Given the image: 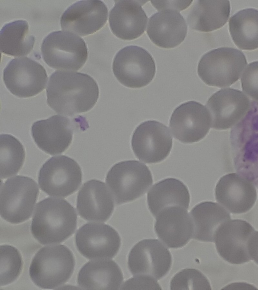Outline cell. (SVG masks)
<instances>
[{"label": "cell", "mask_w": 258, "mask_h": 290, "mask_svg": "<svg viewBox=\"0 0 258 290\" xmlns=\"http://www.w3.org/2000/svg\"><path fill=\"white\" fill-rule=\"evenodd\" d=\"M99 95L94 79L79 72L56 70L50 76L46 88L48 105L56 113L70 116L91 110Z\"/></svg>", "instance_id": "1"}, {"label": "cell", "mask_w": 258, "mask_h": 290, "mask_svg": "<svg viewBox=\"0 0 258 290\" xmlns=\"http://www.w3.org/2000/svg\"><path fill=\"white\" fill-rule=\"evenodd\" d=\"M77 215L66 200L52 197L39 202L31 224V232L42 245L60 243L75 231Z\"/></svg>", "instance_id": "2"}, {"label": "cell", "mask_w": 258, "mask_h": 290, "mask_svg": "<svg viewBox=\"0 0 258 290\" xmlns=\"http://www.w3.org/2000/svg\"><path fill=\"white\" fill-rule=\"evenodd\" d=\"M75 265L74 255L67 246L56 245L43 247L32 260L30 277L39 287L55 289L70 279Z\"/></svg>", "instance_id": "3"}, {"label": "cell", "mask_w": 258, "mask_h": 290, "mask_svg": "<svg viewBox=\"0 0 258 290\" xmlns=\"http://www.w3.org/2000/svg\"><path fill=\"white\" fill-rule=\"evenodd\" d=\"M105 181L117 205L141 197L153 181L149 168L136 160L122 161L114 165L108 172Z\"/></svg>", "instance_id": "4"}, {"label": "cell", "mask_w": 258, "mask_h": 290, "mask_svg": "<svg viewBox=\"0 0 258 290\" xmlns=\"http://www.w3.org/2000/svg\"><path fill=\"white\" fill-rule=\"evenodd\" d=\"M247 64L244 54L230 47H220L205 53L199 61L198 74L210 86L222 88L235 83Z\"/></svg>", "instance_id": "5"}, {"label": "cell", "mask_w": 258, "mask_h": 290, "mask_svg": "<svg viewBox=\"0 0 258 290\" xmlns=\"http://www.w3.org/2000/svg\"><path fill=\"white\" fill-rule=\"evenodd\" d=\"M39 190L36 182L24 176L8 179L1 187L0 213L14 224L23 223L31 216Z\"/></svg>", "instance_id": "6"}, {"label": "cell", "mask_w": 258, "mask_h": 290, "mask_svg": "<svg viewBox=\"0 0 258 290\" xmlns=\"http://www.w3.org/2000/svg\"><path fill=\"white\" fill-rule=\"evenodd\" d=\"M41 51L47 65L57 69L79 70L88 58V49L84 40L65 31L49 34L42 41Z\"/></svg>", "instance_id": "7"}, {"label": "cell", "mask_w": 258, "mask_h": 290, "mask_svg": "<svg viewBox=\"0 0 258 290\" xmlns=\"http://www.w3.org/2000/svg\"><path fill=\"white\" fill-rule=\"evenodd\" d=\"M82 172L79 164L64 155L48 159L40 168L38 184L41 189L48 195L67 197L79 188Z\"/></svg>", "instance_id": "8"}, {"label": "cell", "mask_w": 258, "mask_h": 290, "mask_svg": "<svg viewBox=\"0 0 258 290\" xmlns=\"http://www.w3.org/2000/svg\"><path fill=\"white\" fill-rule=\"evenodd\" d=\"M112 70L117 80L130 88L148 85L156 72L155 63L151 54L138 46H127L115 55Z\"/></svg>", "instance_id": "9"}, {"label": "cell", "mask_w": 258, "mask_h": 290, "mask_svg": "<svg viewBox=\"0 0 258 290\" xmlns=\"http://www.w3.org/2000/svg\"><path fill=\"white\" fill-rule=\"evenodd\" d=\"M47 79L43 66L28 57L12 59L3 71L6 87L19 98H29L39 94L45 89Z\"/></svg>", "instance_id": "10"}, {"label": "cell", "mask_w": 258, "mask_h": 290, "mask_svg": "<svg viewBox=\"0 0 258 290\" xmlns=\"http://www.w3.org/2000/svg\"><path fill=\"white\" fill-rule=\"evenodd\" d=\"M131 144L138 159L148 164L157 163L169 155L172 138L164 124L155 120H148L135 129Z\"/></svg>", "instance_id": "11"}, {"label": "cell", "mask_w": 258, "mask_h": 290, "mask_svg": "<svg viewBox=\"0 0 258 290\" xmlns=\"http://www.w3.org/2000/svg\"><path fill=\"white\" fill-rule=\"evenodd\" d=\"M172 256L167 248L157 239H144L130 251L127 265L134 276L145 275L159 280L169 272Z\"/></svg>", "instance_id": "12"}, {"label": "cell", "mask_w": 258, "mask_h": 290, "mask_svg": "<svg viewBox=\"0 0 258 290\" xmlns=\"http://www.w3.org/2000/svg\"><path fill=\"white\" fill-rule=\"evenodd\" d=\"M211 126L209 112L203 105L195 101L180 104L173 111L169 127L174 138L184 143L202 140Z\"/></svg>", "instance_id": "13"}, {"label": "cell", "mask_w": 258, "mask_h": 290, "mask_svg": "<svg viewBox=\"0 0 258 290\" xmlns=\"http://www.w3.org/2000/svg\"><path fill=\"white\" fill-rule=\"evenodd\" d=\"M75 241L79 252L89 259H109L117 253L121 239L117 231L109 225L87 223L76 233Z\"/></svg>", "instance_id": "14"}, {"label": "cell", "mask_w": 258, "mask_h": 290, "mask_svg": "<svg viewBox=\"0 0 258 290\" xmlns=\"http://www.w3.org/2000/svg\"><path fill=\"white\" fill-rule=\"evenodd\" d=\"M211 127L216 130L229 129L236 125L248 113L250 101L240 90L221 89L213 94L206 103Z\"/></svg>", "instance_id": "15"}, {"label": "cell", "mask_w": 258, "mask_h": 290, "mask_svg": "<svg viewBox=\"0 0 258 290\" xmlns=\"http://www.w3.org/2000/svg\"><path fill=\"white\" fill-rule=\"evenodd\" d=\"M253 227L242 220H229L217 231L214 242L217 251L225 261L240 264L251 260L248 243L255 232Z\"/></svg>", "instance_id": "16"}, {"label": "cell", "mask_w": 258, "mask_h": 290, "mask_svg": "<svg viewBox=\"0 0 258 290\" xmlns=\"http://www.w3.org/2000/svg\"><path fill=\"white\" fill-rule=\"evenodd\" d=\"M81 117L72 120L55 115L35 122L31 127L34 142L40 150L50 155L62 153L71 144L74 125Z\"/></svg>", "instance_id": "17"}, {"label": "cell", "mask_w": 258, "mask_h": 290, "mask_svg": "<svg viewBox=\"0 0 258 290\" xmlns=\"http://www.w3.org/2000/svg\"><path fill=\"white\" fill-rule=\"evenodd\" d=\"M107 17L108 9L102 1H80L72 4L63 13L60 22L64 31L86 36L103 27Z\"/></svg>", "instance_id": "18"}, {"label": "cell", "mask_w": 258, "mask_h": 290, "mask_svg": "<svg viewBox=\"0 0 258 290\" xmlns=\"http://www.w3.org/2000/svg\"><path fill=\"white\" fill-rule=\"evenodd\" d=\"M215 196L217 202L229 211L240 214L252 208L257 194L250 180L241 174L232 173L219 179L215 187Z\"/></svg>", "instance_id": "19"}, {"label": "cell", "mask_w": 258, "mask_h": 290, "mask_svg": "<svg viewBox=\"0 0 258 290\" xmlns=\"http://www.w3.org/2000/svg\"><path fill=\"white\" fill-rule=\"evenodd\" d=\"M156 219V235L168 248L182 247L192 238V224L186 209L169 207L162 210Z\"/></svg>", "instance_id": "20"}, {"label": "cell", "mask_w": 258, "mask_h": 290, "mask_svg": "<svg viewBox=\"0 0 258 290\" xmlns=\"http://www.w3.org/2000/svg\"><path fill=\"white\" fill-rule=\"evenodd\" d=\"M109 23L114 35L123 40L138 38L144 32L148 17L142 8L143 1H115Z\"/></svg>", "instance_id": "21"}, {"label": "cell", "mask_w": 258, "mask_h": 290, "mask_svg": "<svg viewBox=\"0 0 258 290\" xmlns=\"http://www.w3.org/2000/svg\"><path fill=\"white\" fill-rule=\"evenodd\" d=\"M112 197L103 182L92 179L85 183L78 192L77 209L88 221L105 222L114 210Z\"/></svg>", "instance_id": "22"}, {"label": "cell", "mask_w": 258, "mask_h": 290, "mask_svg": "<svg viewBox=\"0 0 258 290\" xmlns=\"http://www.w3.org/2000/svg\"><path fill=\"white\" fill-rule=\"evenodd\" d=\"M147 33L156 45L172 48L184 40L187 33V24L184 18L177 11L163 10L150 18Z\"/></svg>", "instance_id": "23"}, {"label": "cell", "mask_w": 258, "mask_h": 290, "mask_svg": "<svg viewBox=\"0 0 258 290\" xmlns=\"http://www.w3.org/2000/svg\"><path fill=\"white\" fill-rule=\"evenodd\" d=\"M122 272L113 260L98 259L86 263L79 272V286L88 289H118L123 282Z\"/></svg>", "instance_id": "24"}, {"label": "cell", "mask_w": 258, "mask_h": 290, "mask_svg": "<svg viewBox=\"0 0 258 290\" xmlns=\"http://www.w3.org/2000/svg\"><path fill=\"white\" fill-rule=\"evenodd\" d=\"M193 233L192 238L214 242L219 228L231 219L229 213L217 203L205 201L194 206L190 211Z\"/></svg>", "instance_id": "25"}, {"label": "cell", "mask_w": 258, "mask_h": 290, "mask_svg": "<svg viewBox=\"0 0 258 290\" xmlns=\"http://www.w3.org/2000/svg\"><path fill=\"white\" fill-rule=\"evenodd\" d=\"M190 195L181 181L168 178L155 184L147 194L149 209L154 217L163 209L172 206L189 207Z\"/></svg>", "instance_id": "26"}, {"label": "cell", "mask_w": 258, "mask_h": 290, "mask_svg": "<svg viewBox=\"0 0 258 290\" xmlns=\"http://www.w3.org/2000/svg\"><path fill=\"white\" fill-rule=\"evenodd\" d=\"M230 12L228 1H203L196 2L187 17L189 27L208 32L217 30L227 22Z\"/></svg>", "instance_id": "27"}, {"label": "cell", "mask_w": 258, "mask_h": 290, "mask_svg": "<svg viewBox=\"0 0 258 290\" xmlns=\"http://www.w3.org/2000/svg\"><path fill=\"white\" fill-rule=\"evenodd\" d=\"M246 123L241 122L239 125L242 129L239 133L243 134L241 137V144L238 150V162H241V165L237 167V171L240 174L250 180L258 186V116H255L249 124L245 120Z\"/></svg>", "instance_id": "28"}, {"label": "cell", "mask_w": 258, "mask_h": 290, "mask_svg": "<svg viewBox=\"0 0 258 290\" xmlns=\"http://www.w3.org/2000/svg\"><path fill=\"white\" fill-rule=\"evenodd\" d=\"M231 38L239 48L253 50L258 48V10L247 8L233 15L229 21Z\"/></svg>", "instance_id": "29"}, {"label": "cell", "mask_w": 258, "mask_h": 290, "mask_svg": "<svg viewBox=\"0 0 258 290\" xmlns=\"http://www.w3.org/2000/svg\"><path fill=\"white\" fill-rule=\"evenodd\" d=\"M35 38L29 32L28 23L23 20L6 24L0 32V49L6 55L22 56L32 50Z\"/></svg>", "instance_id": "30"}, {"label": "cell", "mask_w": 258, "mask_h": 290, "mask_svg": "<svg viewBox=\"0 0 258 290\" xmlns=\"http://www.w3.org/2000/svg\"><path fill=\"white\" fill-rule=\"evenodd\" d=\"M0 177L6 179L16 174L25 160V150L21 142L8 134L0 135Z\"/></svg>", "instance_id": "31"}, {"label": "cell", "mask_w": 258, "mask_h": 290, "mask_svg": "<svg viewBox=\"0 0 258 290\" xmlns=\"http://www.w3.org/2000/svg\"><path fill=\"white\" fill-rule=\"evenodd\" d=\"M0 255V284L4 286L12 283L19 277L23 260L18 249L9 245L1 246Z\"/></svg>", "instance_id": "32"}, {"label": "cell", "mask_w": 258, "mask_h": 290, "mask_svg": "<svg viewBox=\"0 0 258 290\" xmlns=\"http://www.w3.org/2000/svg\"><path fill=\"white\" fill-rule=\"evenodd\" d=\"M171 289H211L207 277L200 271L192 268L182 269L170 281Z\"/></svg>", "instance_id": "33"}, {"label": "cell", "mask_w": 258, "mask_h": 290, "mask_svg": "<svg viewBox=\"0 0 258 290\" xmlns=\"http://www.w3.org/2000/svg\"><path fill=\"white\" fill-rule=\"evenodd\" d=\"M241 84L244 93L258 102V61L247 66L242 75Z\"/></svg>", "instance_id": "34"}, {"label": "cell", "mask_w": 258, "mask_h": 290, "mask_svg": "<svg viewBox=\"0 0 258 290\" xmlns=\"http://www.w3.org/2000/svg\"><path fill=\"white\" fill-rule=\"evenodd\" d=\"M120 289H161L156 280L149 276L137 275L125 281Z\"/></svg>", "instance_id": "35"}, {"label": "cell", "mask_w": 258, "mask_h": 290, "mask_svg": "<svg viewBox=\"0 0 258 290\" xmlns=\"http://www.w3.org/2000/svg\"><path fill=\"white\" fill-rule=\"evenodd\" d=\"M192 1H151L152 5L158 10L172 9L181 11L188 7Z\"/></svg>", "instance_id": "36"}, {"label": "cell", "mask_w": 258, "mask_h": 290, "mask_svg": "<svg viewBox=\"0 0 258 290\" xmlns=\"http://www.w3.org/2000/svg\"><path fill=\"white\" fill-rule=\"evenodd\" d=\"M248 251L251 259L258 264V231L255 232L250 239Z\"/></svg>", "instance_id": "37"}]
</instances>
